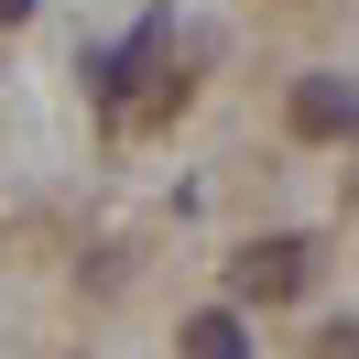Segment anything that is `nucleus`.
Listing matches in <instances>:
<instances>
[{
    "label": "nucleus",
    "mask_w": 359,
    "mask_h": 359,
    "mask_svg": "<svg viewBox=\"0 0 359 359\" xmlns=\"http://www.w3.org/2000/svg\"><path fill=\"white\" fill-rule=\"evenodd\" d=\"M294 131H305V142L359 131V88H348V76H294Z\"/></svg>",
    "instance_id": "obj_2"
},
{
    "label": "nucleus",
    "mask_w": 359,
    "mask_h": 359,
    "mask_svg": "<svg viewBox=\"0 0 359 359\" xmlns=\"http://www.w3.org/2000/svg\"><path fill=\"white\" fill-rule=\"evenodd\" d=\"M22 11H33V0H0V22H22Z\"/></svg>",
    "instance_id": "obj_5"
},
{
    "label": "nucleus",
    "mask_w": 359,
    "mask_h": 359,
    "mask_svg": "<svg viewBox=\"0 0 359 359\" xmlns=\"http://www.w3.org/2000/svg\"><path fill=\"white\" fill-rule=\"evenodd\" d=\"M316 359H359V316H348V327H327V337H316Z\"/></svg>",
    "instance_id": "obj_4"
},
{
    "label": "nucleus",
    "mask_w": 359,
    "mask_h": 359,
    "mask_svg": "<svg viewBox=\"0 0 359 359\" xmlns=\"http://www.w3.org/2000/svg\"><path fill=\"white\" fill-rule=\"evenodd\" d=\"M185 359H250V327H240V316H185Z\"/></svg>",
    "instance_id": "obj_3"
},
{
    "label": "nucleus",
    "mask_w": 359,
    "mask_h": 359,
    "mask_svg": "<svg viewBox=\"0 0 359 359\" xmlns=\"http://www.w3.org/2000/svg\"><path fill=\"white\" fill-rule=\"evenodd\" d=\"M294 283H305V240H250L240 262H229V294H240V305H283Z\"/></svg>",
    "instance_id": "obj_1"
}]
</instances>
